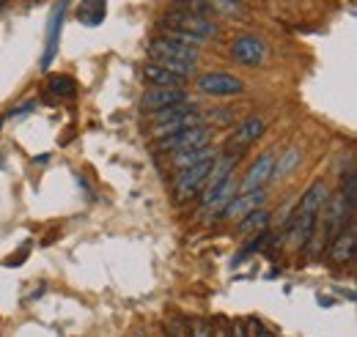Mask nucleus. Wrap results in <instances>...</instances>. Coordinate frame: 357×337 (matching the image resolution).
Listing matches in <instances>:
<instances>
[{"label": "nucleus", "mask_w": 357, "mask_h": 337, "mask_svg": "<svg viewBox=\"0 0 357 337\" xmlns=\"http://www.w3.org/2000/svg\"><path fill=\"white\" fill-rule=\"evenodd\" d=\"M192 337H215V332H212L206 324H195V329H192Z\"/></svg>", "instance_id": "24"}, {"label": "nucleus", "mask_w": 357, "mask_h": 337, "mask_svg": "<svg viewBox=\"0 0 357 337\" xmlns=\"http://www.w3.org/2000/svg\"><path fill=\"white\" fill-rule=\"evenodd\" d=\"M231 55H234L236 63H242V66H248V69H256V66L264 63L267 47H264L261 39H256V36H236V39L231 42Z\"/></svg>", "instance_id": "8"}, {"label": "nucleus", "mask_w": 357, "mask_h": 337, "mask_svg": "<svg viewBox=\"0 0 357 337\" xmlns=\"http://www.w3.org/2000/svg\"><path fill=\"white\" fill-rule=\"evenodd\" d=\"M195 91L204 93V96H218V99H225V96H236L245 91V80L234 77V75H225V72H209V75H201L195 80Z\"/></svg>", "instance_id": "7"}, {"label": "nucleus", "mask_w": 357, "mask_h": 337, "mask_svg": "<svg viewBox=\"0 0 357 337\" xmlns=\"http://www.w3.org/2000/svg\"><path fill=\"white\" fill-rule=\"evenodd\" d=\"M143 80L151 83L154 88H181V85L187 83V77H181V75H176V72H171L168 66L154 63V61L143 69Z\"/></svg>", "instance_id": "14"}, {"label": "nucleus", "mask_w": 357, "mask_h": 337, "mask_svg": "<svg viewBox=\"0 0 357 337\" xmlns=\"http://www.w3.org/2000/svg\"><path fill=\"white\" fill-rule=\"evenodd\" d=\"M0 8H3V0H0Z\"/></svg>", "instance_id": "27"}, {"label": "nucleus", "mask_w": 357, "mask_h": 337, "mask_svg": "<svg viewBox=\"0 0 357 337\" xmlns=\"http://www.w3.org/2000/svg\"><path fill=\"white\" fill-rule=\"evenodd\" d=\"M0 127H3V118H0Z\"/></svg>", "instance_id": "26"}, {"label": "nucleus", "mask_w": 357, "mask_h": 337, "mask_svg": "<svg viewBox=\"0 0 357 337\" xmlns=\"http://www.w3.org/2000/svg\"><path fill=\"white\" fill-rule=\"evenodd\" d=\"M300 165V151L297 148H289L286 154H280V159L272 165V173H269V181H278V178H283L286 173H291V170Z\"/></svg>", "instance_id": "19"}, {"label": "nucleus", "mask_w": 357, "mask_h": 337, "mask_svg": "<svg viewBox=\"0 0 357 337\" xmlns=\"http://www.w3.org/2000/svg\"><path fill=\"white\" fill-rule=\"evenodd\" d=\"M204 3L220 14H242V0H204Z\"/></svg>", "instance_id": "23"}, {"label": "nucleus", "mask_w": 357, "mask_h": 337, "mask_svg": "<svg viewBox=\"0 0 357 337\" xmlns=\"http://www.w3.org/2000/svg\"><path fill=\"white\" fill-rule=\"evenodd\" d=\"M47 88H50V93H55L58 99H72L77 85H75L72 77H66V75H52V77L47 80Z\"/></svg>", "instance_id": "21"}, {"label": "nucleus", "mask_w": 357, "mask_h": 337, "mask_svg": "<svg viewBox=\"0 0 357 337\" xmlns=\"http://www.w3.org/2000/svg\"><path fill=\"white\" fill-rule=\"evenodd\" d=\"M149 58L154 63H198L201 49L192 44H184L174 36H157L149 44Z\"/></svg>", "instance_id": "3"}, {"label": "nucleus", "mask_w": 357, "mask_h": 337, "mask_svg": "<svg viewBox=\"0 0 357 337\" xmlns=\"http://www.w3.org/2000/svg\"><path fill=\"white\" fill-rule=\"evenodd\" d=\"M165 36H174L178 42L201 47V42L218 36V22H212L209 17H198V14H190V11L171 8L165 14Z\"/></svg>", "instance_id": "1"}, {"label": "nucleus", "mask_w": 357, "mask_h": 337, "mask_svg": "<svg viewBox=\"0 0 357 337\" xmlns=\"http://www.w3.org/2000/svg\"><path fill=\"white\" fill-rule=\"evenodd\" d=\"M341 198L347 201V206L355 211V203H357V175L349 170L347 173V184H344V189H341Z\"/></svg>", "instance_id": "22"}, {"label": "nucleus", "mask_w": 357, "mask_h": 337, "mask_svg": "<svg viewBox=\"0 0 357 337\" xmlns=\"http://www.w3.org/2000/svg\"><path fill=\"white\" fill-rule=\"evenodd\" d=\"M333 250H330V258H333V263H352L355 260V247H357V242H355V225H349L347 230H341L333 242Z\"/></svg>", "instance_id": "15"}, {"label": "nucleus", "mask_w": 357, "mask_h": 337, "mask_svg": "<svg viewBox=\"0 0 357 337\" xmlns=\"http://www.w3.org/2000/svg\"><path fill=\"white\" fill-rule=\"evenodd\" d=\"M212 162H215V157L212 159H204L198 165H190V168L178 170L176 181H174V198H176V203H184V201L195 198L204 189V184L209 178V170H212Z\"/></svg>", "instance_id": "5"}, {"label": "nucleus", "mask_w": 357, "mask_h": 337, "mask_svg": "<svg viewBox=\"0 0 357 337\" xmlns=\"http://www.w3.org/2000/svg\"><path fill=\"white\" fill-rule=\"evenodd\" d=\"M151 137H165V134H174V132H181V129L198 127V124H206V116L192 107L190 102L187 104H176V107H165V110H157L151 113Z\"/></svg>", "instance_id": "2"}, {"label": "nucleus", "mask_w": 357, "mask_h": 337, "mask_svg": "<svg viewBox=\"0 0 357 337\" xmlns=\"http://www.w3.org/2000/svg\"><path fill=\"white\" fill-rule=\"evenodd\" d=\"M253 327H256V332H253V337H272L267 332V329H261V324H256V321H253Z\"/></svg>", "instance_id": "25"}, {"label": "nucleus", "mask_w": 357, "mask_h": 337, "mask_svg": "<svg viewBox=\"0 0 357 337\" xmlns=\"http://www.w3.org/2000/svg\"><path fill=\"white\" fill-rule=\"evenodd\" d=\"M264 129H267V124H264L261 116L245 118V121L236 127V132L231 134V140H228V154H239L242 148H248L250 143H256V140L264 134Z\"/></svg>", "instance_id": "11"}, {"label": "nucleus", "mask_w": 357, "mask_h": 337, "mask_svg": "<svg viewBox=\"0 0 357 337\" xmlns=\"http://www.w3.org/2000/svg\"><path fill=\"white\" fill-rule=\"evenodd\" d=\"M236 192H239V181H236V175L231 173V175H225L218 187H212V189L204 192V198H201V217H204V219L220 217Z\"/></svg>", "instance_id": "6"}, {"label": "nucleus", "mask_w": 357, "mask_h": 337, "mask_svg": "<svg viewBox=\"0 0 357 337\" xmlns=\"http://www.w3.org/2000/svg\"><path fill=\"white\" fill-rule=\"evenodd\" d=\"M190 96L181 91V88H151L149 93H143L140 99V110L143 113H157V110H165V107H176V104H187Z\"/></svg>", "instance_id": "9"}, {"label": "nucleus", "mask_w": 357, "mask_h": 337, "mask_svg": "<svg viewBox=\"0 0 357 337\" xmlns=\"http://www.w3.org/2000/svg\"><path fill=\"white\" fill-rule=\"evenodd\" d=\"M327 198H330V192H327V184H324V181H316V184H311V187H308V192L300 198V206H297V211L321 214L324 203H327Z\"/></svg>", "instance_id": "16"}, {"label": "nucleus", "mask_w": 357, "mask_h": 337, "mask_svg": "<svg viewBox=\"0 0 357 337\" xmlns=\"http://www.w3.org/2000/svg\"><path fill=\"white\" fill-rule=\"evenodd\" d=\"M264 201H267V189H264V187H259V189H248V192H242V195H234L231 203L225 206L220 217H225V219H242L245 214L261 209Z\"/></svg>", "instance_id": "10"}, {"label": "nucleus", "mask_w": 357, "mask_h": 337, "mask_svg": "<svg viewBox=\"0 0 357 337\" xmlns=\"http://www.w3.org/2000/svg\"><path fill=\"white\" fill-rule=\"evenodd\" d=\"M66 8H69V0H61V3L52 8L50 25H47V42H45V55H42V66H50V63L55 61V55H58V42H61V28H63Z\"/></svg>", "instance_id": "12"}, {"label": "nucleus", "mask_w": 357, "mask_h": 337, "mask_svg": "<svg viewBox=\"0 0 357 337\" xmlns=\"http://www.w3.org/2000/svg\"><path fill=\"white\" fill-rule=\"evenodd\" d=\"M77 19L89 28H96L105 22V0H83L77 8Z\"/></svg>", "instance_id": "18"}, {"label": "nucleus", "mask_w": 357, "mask_h": 337, "mask_svg": "<svg viewBox=\"0 0 357 337\" xmlns=\"http://www.w3.org/2000/svg\"><path fill=\"white\" fill-rule=\"evenodd\" d=\"M212 157H218V151L212 146H201V148H190V151H176L174 154V168L184 170L190 168V165L204 162V159H212Z\"/></svg>", "instance_id": "17"}, {"label": "nucleus", "mask_w": 357, "mask_h": 337, "mask_svg": "<svg viewBox=\"0 0 357 337\" xmlns=\"http://www.w3.org/2000/svg\"><path fill=\"white\" fill-rule=\"evenodd\" d=\"M215 137V127L209 124H198V127L181 129L174 134H165L157 140V151H168V154H176V151H190V148H201V146H209Z\"/></svg>", "instance_id": "4"}, {"label": "nucleus", "mask_w": 357, "mask_h": 337, "mask_svg": "<svg viewBox=\"0 0 357 337\" xmlns=\"http://www.w3.org/2000/svg\"><path fill=\"white\" fill-rule=\"evenodd\" d=\"M272 165H275V154H272V151H264V154L250 165V170L245 173V178L239 181V189L248 192V189H259V187H264V184L269 181Z\"/></svg>", "instance_id": "13"}, {"label": "nucleus", "mask_w": 357, "mask_h": 337, "mask_svg": "<svg viewBox=\"0 0 357 337\" xmlns=\"http://www.w3.org/2000/svg\"><path fill=\"white\" fill-rule=\"evenodd\" d=\"M267 225H269V211L256 209L239 219V233H256V230H264Z\"/></svg>", "instance_id": "20"}]
</instances>
